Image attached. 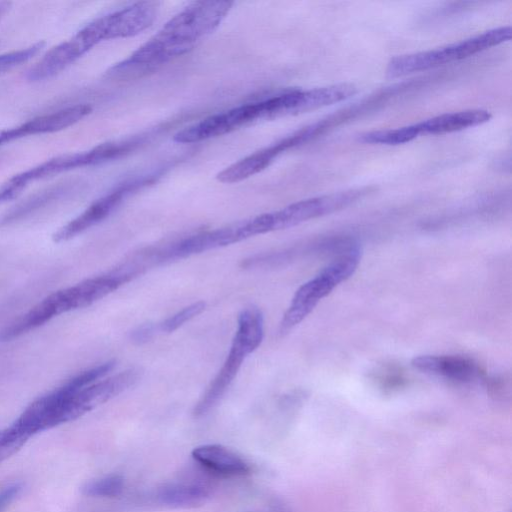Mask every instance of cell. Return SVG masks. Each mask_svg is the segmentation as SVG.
Here are the masks:
<instances>
[{
  "instance_id": "6",
  "label": "cell",
  "mask_w": 512,
  "mask_h": 512,
  "mask_svg": "<svg viewBox=\"0 0 512 512\" xmlns=\"http://www.w3.org/2000/svg\"><path fill=\"white\" fill-rule=\"evenodd\" d=\"M132 145L128 142H110L86 151L63 154L12 176L7 182L21 192L30 183L46 177L119 158L128 153Z\"/></svg>"
},
{
  "instance_id": "5",
  "label": "cell",
  "mask_w": 512,
  "mask_h": 512,
  "mask_svg": "<svg viewBox=\"0 0 512 512\" xmlns=\"http://www.w3.org/2000/svg\"><path fill=\"white\" fill-rule=\"evenodd\" d=\"M360 252L357 245H351L314 278L299 287L280 322V334L289 332L302 322L321 299L353 275L360 262Z\"/></svg>"
},
{
  "instance_id": "27",
  "label": "cell",
  "mask_w": 512,
  "mask_h": 512,
  "mask_svg": "<svg viewBox=\"0 0 512 512\" xmlns=\"http://www.w3.org/2000/svg\"><path fill=\"white\" fill-rule=\"evenodd\" d=\"M20 194L18 190L12 187L7 181L0 186V204L5 203Z\"/></svg>"
},
{
  "instance_id": "17",
  "label": "cell",
  "mask_w": 512,
  "mask_h": 512,
  "mask_svg": "<svg viewBox=\"0 0 512 512\" xmlns=\"http://www.w3.org/2000/svg\"><path fill=\"white\" fill-rule=\"evenodd\" d=\"M72 183H58L34 193L19 202L0 217V227L18 222L68 195Z\"/></svg>"
},
{
  "instance_id": "22",
  "label": "cell",
  "mask_w": 512,
  "mask_h": 512,
  "mask_svg": "<svg viewBox=\"0 0 512 512\" xmlns=\"http://www.w3.org/2000/svg\"><path fill=\"white\" fill-rule=\"evenodd\" d=\"M44 45V42H37L27 47L0 54V75L32 59L42 50Z\"/></svg>"
},
{
  "instance_id": "19",
  "label": "cell",
  "mask_w": 512,
  "mask_h": 512,
  "mask_svg": "<svg viewBox=\"0 0 512 512\" xmlns=\"http://www.w3.org/2000/svg\"><path fill=\"white\" fill-rule=\"evenodd\" d=\"M264 321L261 311L256 307L244 309L238 317V328L234 339L248 354L261 344L264 334Z\"/></svg>"
},
{
  "instance_id": "23",
  "label": "cell",
  "mask_w": 512,
  "mask_h": 512,
  "mask_svg": "<svg viewBox=\"0 0 512 512\" xmlns=\"http://www.w3.org/2000/svg\"><path fill=\"white\" fill-rule=\"evenodd\" d=\"M205 307L206 303L204 301L194 302L161 322L158 326L159 330L171 333L201 314L205 310Z\"/></svg>"
},
{
  "instance_id": "9",
  "label": "cell",
  "mask_w": 512,
  "mask_h": 512,
  "mask_svg": "<svg viewBox=\"0 0 512 512\" xmlns=\"http://www.w3.org/2000/svg\"><path fill=\"white\" fill-rule=\"evenodd\" d=\"M93 47L88 36L80 29L72 37L46 52L29 69L27 79L31 82L48 80L73 64Z\"/></svg>"
},
{
  "instance_id": "21",
  "label": "cell",
  "mask_w": 512,
  "mask_h": 512,
  "mask_svg": "<svg viewBox=\"0 0 512 512\" xmlns=\"http://www.w3.org/2000/svg\"><path fill=\"white\" fill-rule=\"evenodd\" d=\"M125 482L122 476L110 474L85 482L81 492L88 497L112 498L122 494Z\"/></svg>"
},
{
  "instance_id": "8",
  "label": "cell",
  "mask_w": 512,
  "mask_h": 512,
  "mask_svg": "<svg viewBox=\"0 0 512 512\" xmlns=\"http://www.w3.org/2000/svg\"><path fill=\"white\" fill-rule=\"evenodd\" d=\"M258 119H261L258 102L243 104L187 126L178 131L173 139L182 144L197 143L225 135Z\"/></svg>"
},
{
  "instance_id": "14",
  "label": "cell",
  "mask_w": 512,
  "mask_h": 512,
  "mask_svg": "<svg viewBox=\"0 0 512 512\" xmlns=\"http://www.w3.org/2000/svg\"><path fill=\"white\" fill-rule=\"evenodd\" d=\"M247 355L248 353L241 344L233 339L222 367L194 407L195 417L205 415L218 403L234 380Z\"/></svg>"
},
{
  "instance_id": "7",
  "label": "cell",
  "mask_w": 512,
  "mask_h": 512,
  "mask_svg": "<svg viewBox=\"0 0 512 512\" xmlns=\"http://www.w3.org/2000/svg\"><path fill=\"white\" fill-rule=\"evenodd\" d=\"M368 188H357L313 197L270 212L271 230L290 228L341 210L365 196Z\"/></svg>"
},
{
  "instance_id": "12",
  "label": "cell",
  "mask_w": 512,
  "mask_h": 512,
  "mask_svg": "<svg viewBox=\"0 0 512 512\" xmlns=\"http://www.w3.org/2000/svg\"><path fill=\"white\" fill-rule=\"evenodd\" d=\"M158 3L136 2L104 16L107 40L137 35L156 19Z\"/></svg>"
},
{
  "instance_id": "15",
  "label": "cell",
  "mask_w": 512,
  "mask_h": 512,
  "mask_svg": "<svg viewBox=\"0 0 512 512\" xmlns=\"http://www.w3.org/2000/svg\"><path fill=\"white\" fill-rule=\"evenodd\" d=\"M290 147H293V143L288 136L231 164L219 172L216 178L218 181L226 184L243 181L264 170L276 156Z\"/></svg>"
},
{
  "instance_id": "24",
  "label": "cell",
  "mask_w": 512,
  "mask_h": 512,
  "mask_svg": "<svg viewBox=\"0 0 512 512\" xmlns=\"http://www.w3.org/2000/svg\"><path fill=\"white\" fill-rule=\"evenodd\" d=\"M28 439L13 424L0 430V463L15 454Z\"/></svg>"
},
{
  "instance_id": "28",
  "label": "cell",
  "mask_w": 512,
  "mask_h": 512,
  "mask_svg": "<svg viewBox=\"0 0 512 512\" xmlns=\"http://www.w3.org/2000/svg\"><path fill=\"white\" fill-rule=\"evenodd\" d=\"M11 6L10 2L2 1L0 2V18L3 17L7 13Z\"/></svg>"
},
{
  "instance_id": "25",
  "label": "cell",
  "mask_w": 512,
  "mask_h": 512,
  "mask_svg": "<svg viewBox=\"0 0 512 512\" xmlns=\"http://www.w3.org/2000/svg\"><path fill=\"white\" fill-rule=\"evenodd\" d=\"M156 332V326L153 324H143L138 326L130 333V339L136 344H143L151 340Z\"/></svg>"
},
{
  "instance_id": "16",
  "label": "cell",
  "mask_w": 512,
  "mask_h": 512,
  "mask_svg": "<svg viewBox=\"0 0 512 512\" xmlns=\"http://www.w3.org/2000/svg\"><path fill=\"white\" fill-rule=\"evenodd\" d=\"M491 113L483 109H470L441 114L415 123L418 135H442L461 131L488 122Z\"/></svg>"
},
{
  "instance_id": "4",
  "label": "cell",
  "mask_w": 512,
  "mask_h": 512,
  "mask_svg": "<svg viewBox=\"0 0 512 512\" xmlns=\"http://www.w3.org/2000/svg\"><path fill=\"white\" fill-rule=\"evenodd\" d=\"M511 33L510 26H502L443 47L399 55L389 61L386 72L401 77L460 61L509 41Z\"/></svg>"
},
{
  "instance_id": "13",
  "label": "cell",
  "mask_w": 512,
  "mask_h": 512,
  "mask_svg": "<svg viewBox=\"0 0 512 512\" xmlns=\"http://www.w3.org/2000/svg\"><path fill=\"white\" fill-rule=\"evenodd\" d=\"M191 454L205 470L221 477H242L251 472L250 464L241 455L221 444H202Z\"/></svg>"
},
{
  "instance_id": "1",
  "label": "cell",
  "mask_w": 512,
  "mask_h": 512,
  "mask_svg": "<svg viewBox=\"0 0 512 512\" xmlns=\"http://www.w3.org/2000/svg\"><path fill=\"white\" fill-rule=\"evenodd\" d=\"M233 2L197 1L173 16L152 38L118 63L127 79L136 78L190 51L213 32L229 13Z\"/></svg>"
},
{
  "instance_id": "2",
  "label": "cell",
  "mask_w": 512,
  "mask_h": 512,
  "mask_svg": "<svg viewBox=\"0 0 512 512\" xmlns=\"http://www.w3.org/2000/svg\"><path fill=\"white\" fill-rule=\"evenodd\" d=\"M127 281L129 280L124 274L115 270L56 291L7 326L0 333V339L2 341L14 339L62 313L86 307L107 296Z\"/></svg>"
},
{
  "instance_id": "18",
  "label": "cell",
  "mask_w": 512,
  "mask_h": 512,
  "mask_svg": "<svg viewBox=\"0 0 512 512\" xmlns=\"http://www.w3.org/2000/svg\"><path fill=\"white\" fill-rule=\"evenodd\" d=\"M209 489L199 483L176 482L160 487L155 494L156 501L164 506L190 508L204 503Z\"/></svg>"
},
{
  "instance_id": "20",
  "label": "cell",
  "mask_w": 512,
  "mask_h": 512,
  "mask_svg": "<svg viewBox=\"0 0 512 512\" xmlns=\"http://www.w3.org/2000/svg\"><path fill=\"white\" fill-rule=\"evenodd\" d=\"M414 124L394 129L376 130L360 135L359 140L369 144L400 145L418 137Z\"/></svg>"
},
{
  "instance_id": "26",
  "label": "cell",
  "mask_w": 512,
  "mask_h": 512,
  "mask_svg": "<svg viewBox=\"0 0 512 512\" xmlns=\"http://www.w3.org/2000/svg\"><path fill=\"white\" fill-rule=\"evenodd\" d=\"M20 490L21 484L13 483L0 491V512L18 495Z\"/></svg>"
},
{
  "instance_id": "10",
  "label": "cell",
  "mask_w": 512,
  "mask_h": 512,
  "mask_svg": "<svg viewBox=\"0 0 512 512\" xmlns=\"http://www.w3.org/2000/svg\"><path fill=\"white\" fill-rule=\"evenodd\" d=\"M135 184L137 183H125L97 199L81 214L55 232L53 240L67 241L104 220L119 206Z\"/></svg>"
},
{
  "instance_id": "11",
  "label": "cell",
  "mask_w": 512,
  "mask_h": 512,
  "mask_svg": "<svg viewBox=\"0 0 512 512\" xmlns=\"http://www.w3.org/2000/svg\"><path fill=\"white\" fill-rule=\"evenodd\" d=\"M411 364L424 373L460 383L484 379L485 375L476 361L461 355H421L413 358Z\"/></svg>"
},
{
  "instance_id": "3",
  "label": "cell",
  "mask_w": 512,
  "mask_h": 512,
  "mask_svg": "<svg viewBox=\"0 0 512 512\" xmlns=\"http://www.w3.org/2000/svg\"><path fill=\"white\" fill-rule=\"evenodd\" d=\"M115 366L108 361L71 377L61 386L33 401L13 425L29 438L44 430L78 418L74 393L107 375Z\"/></svg>"
}]
</instances>
